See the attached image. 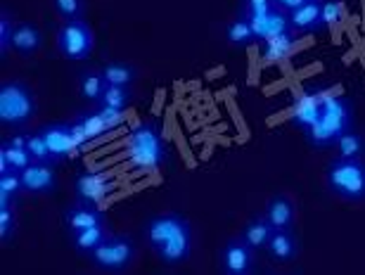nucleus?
<instances>
[{"label":"nucleus","instance_id":"nucleus-29","mask_svg":"<svg viewBox=\"0 0 365 275\" xmlns=\"http://www.w3.org/2000/svg\"><path fill=\"white\" fill-rule=\"evenodd\" d=\"M19 194H24L19 171L0 173V204H17Z\"/></svg>","mask_w":365,"mask_h":275},{"label":"nucleus","instance_id":"nucleus-6","mask_svg":"<svg viewBox=\"0 0 365 275\" xmlns=\"http://www.w3.org/2000/svg\"><path fill=\"white\" fill-rule=\"evenodd\" d=\"M135 259H138V244L133 237L109 233L107 240L88 256V264L100 273L119 275L126 273L135 264Z\"/></svg>","mask_w":365,"mask_h":275},{"label":"nucleus","instance_id":"nucleus-5","mask_svg":"<svg viewBox=\"0 0 365 275\" xmlns=\"http://www.w3.org/2000/svg\"><path fill=\"white\" fill-rule=\"evenodd\" d=\"M325 185L344 202H365V162L334 157L325 166Z\"/></svg>","mask_w":365,"mask_h":275},{"label":"nucleus","instance_id":"nucleus-24","mask_svg":"<svg viewBox=\"0 0 365 275\" xmlns=\"http://www.w3.org/2000/svg\"><path fill=\"white\" fill-rule=\"evenodd\" d=\"M34 159L29 155L26 147H19L7 140V135L0 140V173H7V171H24Z\"/></svg>","mask_w":365,"mask_h":275},{"label":"nucleus","instance_id":"nucleus-3","mask_svg":"<svg viewBox=\"0 0 365 275\" xmlns=\"http://www.w3.org/2000/svg\"><path fill=\"white\" fill-rule=\"evenodd\" d=\"M128 162L143 173H157L169 162V142L162 133V126L157 121H140L126 140Z\"/></svg>","mask_w":365,"mask_h":275},{"label":"nucleus","instance_id":"nucleus-21","mask_svg":"<svg viewBox=\"0 0 365 275\" xmlns=\"http://www.w3.org/2000/svg\"><path fill=\"white\" fill-rule=\"evenodd\" d=\"M252 24L259 33V43L266 41V38H273V36H282V33L294 31L289 24V12H282V10H277V7L268 10L266 14H261V17H257V19H252Z\"/></svg>","mask_w":365,"mask_h":275},{"label":"nucleus","instance_id":"nucleus-19","mask_svg":"<svg viewBox=\"0 0 365 275\" xmlns=\"http://www.w3.org/2000/svg\"><path fill=\"white\" fill-rule=\"evenodd\" d=\"M223 36L232 48H250V46H254V43H259V33H257V28H254L252 19L240 10H237L235 17L225 24Z\"/></svg>","mask_w":365,"mask_h":275},{"label":"nucleus","instance_id":"nucleus-27","mask_svg":"<svg viewBox=\"0 0 365 275\" xmlns=\"http://www.w3.org/2000/svg\"><path fill=\"white\" fill-rule=\"evenodd\" d=\"M135 100L133 85H105L102 95L98 100V105L102 107H114V110H128Z\"/></svg>","mask_w":365,"mask_h":275},{"label":"nucleus","instance_id":"nucleus-12","mask_svg":"<svg viewBox=\"0 0 365 275\" xmlns=\"http://www.w3.org/2000/svg\"><path fill=\"white\" fill-rule=\"evenodd\" d=\"M105 223H109V219H107L105 209H100V204H88V202L74 199L62 212V228L67 235L93 228V226H105Z\"/></svg>","mask_w":365,"mask_h":275},{"label":"nucleus","instance_id":"nucleus-25","mask_svg":"<svg viewBox=\"0 0 365 275\" xmlns=\"http://www.w3.org/2000/svg\"><path fill=\"white\" fill-rule=\"evenodd\" d=\"M297 31L273 36V38L261 41V50H264V60L266 62H282L292 55V50L297 46Z\"/></svg>","mask_w":365,"mask_h":275},{"label":"nucleus","instance_id":"nucleus-2","mask_svg":"<svg viewBox=\"0 0 365 275\" xmlns=\"http://www.w3.org/2000/svg\"><path fill=\"white\" fill-rule=\"evenodd\" d=\"M351 128H354V103L346 95L327 93L316 124L311 128H306L304 138L311 147L325 152V150H332L334 142L346 131H351Z\"/></svg>","mask_w":365,"mask_h":275},{"label":"nucleus","instance_id":"nucleus-15","mask_svg":"<svg viewBox=\"0 0 365 275\" xmlns=\"http://www.w3.org/2000/svg\"><path fill=\"white\" fill-rule=\"evenodd\" d=\"M289 24L299 36H311L325 31V17H323V5L316 0H306L304 5H299L297 10L289 12Z\"/></svg>","mask_w":365,"mask_h":275},{"label":"nucleus","instance_id":"nucleus-16","mask_svg":"<svg viewBox=\"0 0 365 275\" xmlns=\"http://www.w3.org/2000/svg\"><path fill=\"white\" fill-rule=\"evenodd\" d=\"M266 219L271 221V226L275 230H289L297 226V207L294 199L284 192H275L268 197L266 207H264Z\"/></svg>","mask_w":365,"mask_h":275},{"label":"nucleus","instance_id":"nucleus-9","mask_svg":"<svg viewBox=\"0 0 365 275\" xmlns=\"http://www.w3.org/2000/svg\"><path fill=\"white\" fill-rule=\"evenodd\" d=\"M257 249H252L242 237H228L218 249V273L221 275H252L259 271Z\"/></svg>","mask_w":365,"mask_h":275},{"label":"nucleus","instance_id":"nucleus-11","mask_svg":"<svg viewBox=\"0 0 365 275\" xmlns=\"http://www.w3.org/2000/svg\"><path fill=\"white\" fill-rule=\"evenodd\" d=\"M114 187H116V180L112 173L81 171L74 178V199L88 202V204H102V199H105Z\"/></svg>","mask_w":365,"mask_h":275},{"label":"nucleus","instance_id":"nucleus-35","mask_svg":"<svg viewBox=\"0 0 365 275\" xmlns=\"http://www.w3.org/2000/svg\"><path fill=\"white\" fill-rule=\"evenodd\" d=\"M320 5H323V17H325L327 28L337 24L339 14H341V3H339V0H323Z\"/></svg>","mask_w":365,"mask_h":275},{"label":"nucleus","instance_id":"nucleus-20","mask_svg":"<svg viewBox=\"0 0 365 275\" xmlns=\"http://www.w3.org/2000/svg\"><path fill=\"white\" fill-rule=\"evenodd\" d=\"M273 233H275V228L271 226V221L266 219V214H257L242 226V230H240V237H242V240L250 244L252 249L266 251Z\"/></svg>","mask_w":365,"mask_h":275},{"label":"nucleus","instance_id":"nucleus-23","mask_svg":"<svg viewBox=\"0 0 365 275\" xmlns=\"http://www.w3.org/2000/svg\"><path fill=\"white\" fill-rule=\"evenodd\" d=\"M100 74L105 78V83L109 85H135V81L140 78L135 64H130L126 60H109L100 67Z\"/></svg>","mask_w":365,"mask_h":275},{"label":"nucleus","instance_id":"nucleus-37","mask_svg":"<svg viewBox=\"0 0 365 275\" xmlns=\"http://www.w3.org/2000/svg\"><path fill=\"white\" fill-rule=\"evenodd\" d=\"M316 3H323V0H316Z\"/></svg>","mask_w":365,"mask_h":275},{"label":"nucleus","instance_id":"nucleus-26","mask_svg":"<svg viewBox=\"0 0 365 275\" xmlns=\"http://www.w3.org/2000/svg\"><path fill=\"white\" fill-rule=\"evenodd\" d=\"M105 78H102L100 69L98 71H81L78 74V95L86 105H98V100L105 90Z\"/></svg>","mask_w":365,"mask_h":275},{"label":"nucleus","instance_id":"nucleus-17","mask_svg":"<svg viewBox=\"0 0 365 275\" xmlns=\"http://www.w3.org/2000/svg\"><path fill=\"white\" fill-rule=\"evenodd\" d=\"M302 251V242L299 235L294 233V228L289 230H275L271 242L266 247V254L273 264H292Z\"/></svg>","mask_w":365,"mask_h":275},{"label":"nucleus","instance_id":"nucleus-1","mask_svg":"<svg viewBox=\"0 0 365 275\" xmlns=\"http://www.w3.org/2000/svg\"><path fill=\"white\" fill-rule=\"evenodd\" d=\"M145 244L166 269L187 264L195 249V228L180 212H162L145 221Z\"/></svg>","mask_w":365,"mask_h":275},{"label":"nucleus","instance_id":"nucleus-32","mask_svg":"<svg viewBox=\"0 0 365 275\" xmlns=\"http://www.w3.org/2000/svg\"><path fill=\"white\" fill-rule=\"evenodd\" d=\"M50 5L62 21L86 17V0H50Z\"/></svg>","mask_w":365,"mask_h":275},{"label":"nucleus","instance_id":"nucleus-7","mask_svg":"<svg viewBox=\"0 0 365 275\" xmlns=\"http://www.w3.org/2000/svg\"><path fill=\"white\" fill-rule=\"evenodd\" d=\"M55 48L67 62H86L95 50V31L86 17L67 19L55 31Z\"/></svg>","mask_w":365,"mask_h":275},{"label":"nucleus","instance_id":"nucleus-33","mask_svg":"<svg viewBox=\"0 0 365 275\" xmlns=\"http://www.w3.org/2000/svg\"><path fill=\"white\" fill-rule=\"evenodd\" d=\"M26 150H29V155H31L34 162H50V164H55L53 159H50L48 145H46V140H43L41 131H31V133H29Z\"/></svg>","mask_w":365,"mask_h":275},{"label":"nucleus","instance_id":"nucleus-28","mask_svg":"<svg viewBox=\"0 0 365 275\" xmlns=\"http://www.w3.org/2000/svg\"><path fill=\"white\" fill-rule=\"evenodd\" d=\"M363 155H365V138H363V133L356 131V128L346 131L337 142H334V157L363 159Z\"/></svg>","mask_w":365,"mask_h":275},{"label":"nucleus","instance_id":"nucleus-31","mask_svg":"<svg viewBox=\"0 0 365 275\" xmlns=\"http://www.w3.org/2000/svg\"><path fill=\"white\" fill-rule=\"evenodd\" d=\"M17 235V209L14 204H0V244L7 247Z\"/></svg>","mask_w":365,"mask_h":275},{"label":"nucleus","instance_id":"nucleus-18","mask_svg":"<svg viewBox=\"0 0 365 275\" xmlns=\"http://www.w3.org/2000/svg\"><path fill=\"white\" fill-rule=\"evenodd\" d=\"M12 53L19 57H34L43 48V31L36 21H17L12 33Z\"/></svg>","mask_w":365,"mask_h":275},{"label":"nucleus","instance_id":"nucleus-13","mask_svg":"<svg viewBox=\"0 0 365 275\" xmlns=\"http://www.w3.org/2000/svg\"><path fill=\"white\" fill-rule=\"evenodd\" d=\"M57 164L50 162H31L21 173V185H24V194L31 197H43V194H53L60 185L57 178Z\"/></svg>","mask_w":365,"mask_h":275},{"label":"nucleus","instance_id":"nucleus-36","mask_svg":"<svg viewBox=\"0 0 365 275\" xmlns=\"http://www.w3.org/2000/svg\"><path fill=\"white\" fill-rule=\"evenodd\" d=\"M306 0H273V5L277 7V10H282V12H292V10H297L299 5H304Z\"/></svg>","mask_w":365,"mask_h":275},{"label":"nucleus","instance_id":"nucleus-10","mask_svg":"<svg viewBox=\"0 0 365 275\" xmlns=\"http://www.w3.org/2000/svg\"><path fill=\"white\" fill-rule=\"evenodd\" d=\"M43 140L48 145V152H50V159H53L55 164H62L67 162V159L74 155V152L81 147L74 135V128L67 121H53V124H46L38 128Z\"/></svg>","mask_w":365,"mask_h":275},{"label":"nucleus","instance_id":"nucleus-4","mask_svg":"<svg viewBox=\"0 0 365 275\" xmlns=\"http://www.w3.org/2000/svg\"><path fill=\"white\" fill-rule=\"evenodd\" d=\"M38 103L36 93L21 78H7L0 83V126L7 131H24L31 124Z\"/></svg>","mask_w":365,"mask_h":275},{"label":"nucleus","instance_id":"nucleus-8","mask_svg":"<svg viewBox=\"0 0 365 275\" xmlns=\"http://www.w3.org/2000/svg\"><path fill=\"white\" fill-rule=\"evenodd\" d=\"M123 121H126V110L91 105V110L78 112L69 124H71V128H74V135H76L78 145H88L102 135L112 133L114 128L123 126Z\"/></svg>","mask_w":365,"mask_h":275},{"label":"nucleus","instance_id":"nucleus-22","mask_svg":"<svg viewBox=\"0 0 365 275\" xmlns=\"http://www.w3.org/2000/svg\"><path fill=\"white\" fill-rule=\"evenodd\" d=\"M67 237H69L71 249H74L78 256L88 259L93 251L109 237V223H105V226H93V228L78 230V233H71Z\"/></svg>","mask_w":365,"mask_h":275},{"label":"nucleus","instance_id":"nucleus-34","mask_svg":"<svg viewBox=\"0 0 365 275\" xmlns=\"http://www.w3.org/2000/svg\"><path fill=\"white\" fill-rule=\"evenodd\" d=\"M273 0H240V12L247 14L250 19H257L268 10H273Z\"/></svg>","mask_w":365,"mask_h":275},{"label":"nucleus","instance_id":"nucleus-14","mask_svg":"<svg viewBox=\"0 0 365 275\" xmlns=\"http://www.w3.org/2000/svg\"><path fill=\"white\" fill-rule=\"evenodd\" d=\"M327 88H320V85H311V88H306L299 100L294 103V110H292V117L289 121L294 124L299 131H306V128H311L316 124L318 114H320V107H323L325 98H327Z\"/></svg>","mask_w":365,"mask_h":275},{"label":"nucleus","instance_id":"nucleus-30","mask_svg":"<svg viewBox=\"0 0 365 275\" xmlns=\"http://www.w3.org/2000/svg\"><path fill=\"white\" fill-rule=\"evenodd\" d=\"M14 26H17V21H14V14L10 7H0V62H5L7 53H12V33H14Z\"/></svg>","mask_w":365,"mask_h":275}]
</instances>
